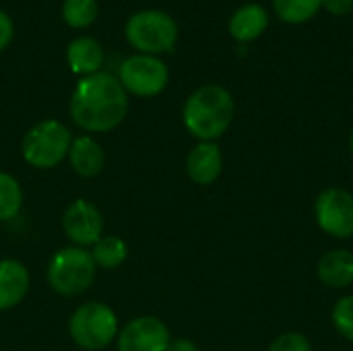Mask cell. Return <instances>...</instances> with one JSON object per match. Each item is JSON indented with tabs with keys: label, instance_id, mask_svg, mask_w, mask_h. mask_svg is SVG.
<instances>
[{
	"label": "cell",
	"instance_id": "cell-11",
	"mask_svg": "<svg viewBox=\"0 0 353 351\" xmlns=\"http://www.w3.org/2000/svg\"><path fill=\"white\" fill-rule=\"evenodd\" d=\"M186 172L194 184L209 186L223 172V155L215 141H201L186 157Z\"/></svg>",
	"mask_w": 353,
	"mask_h": 351
},
{
	"label": "cell",
	"instance_id": "cell-15",
	"mask_svg": "<svg viewBox=\"0 0 353 351\" xmlns=\"http://www.w3.org/2000/svg\"><path fill=\"white\" fill-rule=\"evenodd\" d=\"M66 62L70 66L72 72L89 77L101 70L103 64V48L99 46V41L95 37L83 35L70 41L68 50H66Z\"/></svg>",
	"mask_w": 353,
	"mask_h": 351
},
{
	"label": "cell",
	"instance_id": "cell-25",
	"mask_svg": "<svg viewBox=\"0 0 353 351\" xmlns=\"http://www.w3.org/2000/svg\"><path fill=\"white\" fill-rule=\"evenodd\" d=\"M165 351H199V348L190 339H174V341H170Z\"/></svg>",
	"mask_w": 353,
	"mask_h": 351
},
{
	"label": "cell",
	"instance_id": "cell-7",
	"mask_svg": "<svg viewBox=\"0 0 353 351\" xmlns=\"http://www.w3.org/2000/svg\"><path fill=\"white\" fill-rule=\"evenodd\" d=\"M118 81L126 93H132L139 97H153L165 89L170 81V70L165 62L159 60L157 56L137 54L122 62Z\"/></svg>",
	"mask_w": 353,
	"mask_h": 351
},
{
	"label": "cell",
	"instance_id": "cell-8",
	"mask_svg": "<svg viewBox=\"0 0 353 351\" xmlns=\"http://www.w3.org/2000/svg\"><path fill=\"white\" fill-rule=\"evenodd\" d=\"M314 219L323 234L339 240L353 236V194L345 188H327L316 197Z\"/></svg>",
	"mask_w": 353,
	"mask_h": 351
},
{
	"label": "cell",
	"instance_id": "cell-21",
	"mask_svg": "<svg viewBox=\"0 0 353 351\" xmlns=\"http://www.w3.org/2000/svg\"><path fill=\"white\" fill-rule=\"evenodd\" d=\"M331 321L335 331L353 343V294L343 296L335 302L333 312H331Z\"/></svg>",
	"mask_w": 353,
	"mask_h": 351
},
{
	"label": "cell",
	"instance_id": "cell-4",
	"mask_svg": "<svg viewBox=\"0 0 353 351\" xmlns=\"http://www.w3.org/2000/svg\"><path fill=\"white\" fill-rule=\"evenodd\" d=\"M126 39L143 54L172 52L178 41V23L163 10H141L126 21Z\"/></svg>",
	"mask_w": 353,
	"mask_h": 351
},
{
	"label": "cell",
	"instance_id": "cell-1",
	"mask_svg": "<svg viewBox=\"0 0 353 351\" xmlns=\"http://www.w3.org/2000/svg\"><path fill=\"white\" fill-rule=\"evenodd\" d=\"M128 112V93L110 72L83 77L70 97L72 120L89 132L116 128Z\"/></svg>",
	"mask_w": 353,
	"mask_h": 351
},
{
	"label": "cell",
	"instance_id": "cell-3",
	"mask_svg": "<svg viewBox=\"0 0 353 351\" xmlns=\"http://www.w3.org/2000/svg\"><path fill=\"white\" fill-rule=\"evenodd\" d=\"M95 269L91 252L79 246L60 248L48 263V283L56 294L72 298L91 288Z\"/></svg>",
	"mask_w": 353,
	"mask_h": 351
},
{
	"label": "cell",
	"instance_id": "cell-6",
	"mask_svg": "<svg viewBox=\"0 0 353 351\" xmlns=\"http://www.w3.org/2000/svg\"><path fill=\"white\" fill-rule=\"evenodd\" d=\"M70 143V130L62 122L41 120L27 130L23 139V157L29 166L48 170L58 166L66 157Z\"/></svg>",
	"mask_w": 353,
	"mask_h": 351
},
{
	"label": "cell",
	"instance_id": "cell-2",
	"mask_svg": "<svg viewBox=\"0 0 353 351\" xmlns=\"http://www.w3.org/2000/svg\"><path fill=\"white\" fill-rule=\"evenodd\" d=\"M234 97L221 85H203L194 89L182 110L186 130L199 141H217L234 120Z\"/></svg>",
	"mask_w": 353,
	"mask_h": 351
},
{
	"label": "cell",
	"instance_id": "cell-14",
	"mask_svg": "<svg viewBox=\"0 0 353 351\" xmlns=\"http://www.w3.org/2000/svg\"><path fill=\"white\" fill-rule=\"evenodd\" d=\"M29 290L27 269L12 259L0 261V310L14 308L23 302Z\"/></svg>",
	"mask_w": 353,
	"mask_h": 351
},
{
	"label": "cell",
	"instance_id": "cell-13",
	"mask_svg": "<svg viewBox=\"0 0 353 351\" xmlns=\"http://www.w3.org/2000/svg\"><path fill=\"white\" fill-rule=\"evenodd\" d=\"M267 27H269V10L263 4H256V2L240 6L230 17V23H228L230 35L236 41H242V43L261 37L267 31Z\"/></svg>",
	"mask_w": 353,
	"mask_h": 351
},
{
	"label": "cell",
	"instance_id": "cell-20",
	"mask_svg": "<svg viewBox=\"0 0 353 351\" xmlns=\"http://www.w3.org/2000/svg\"><path fill=\"white\" fill-rule=\"evenodd\" d=\"M23 205V190L19 182L10 176L0 172V221L12 219Z\"/></svg>",
	"mask_w": 353,
	"mask_h": 351
},
{
	"label": "cell",
	"instance_id": "cell-26",
	"mask_svg": "<svg viewBox=\"0 0 353 351\" xmlns=\"http://www.w3.org/2000/svg\"><path fill=\"white\" fill-rule=\"evenodd\" d=\"M350 153H352V159H353V128H352V134H350Z\"/></svg>",
	"mask_w": 353,
	"mask_h": 351
},
{
	"label": "cell",
	"instance_id": "cell-24",
	"mask_svg": "<svg viewBox=\"0 0 353 351\" xmlns=\"http://www.w3.org/2000/svg\"><path fill=\"white\" fill-rule=\"evenodd\" d=\"M323 8L335 17H343L353 10V0H323Z\"/></svg>",
	"mask_w": 353,
	"mask_h": 351
},
{
	"label": "cell",
	"instance_id": "cell-19",
	"mask_svg": "<svg viewBox=\"0 0 353 351\" xmlns=\"http://www.w3.org/2000/svg\"><path fill=\"white\" fill-rule=\"evenodd\" d=\"M97 14H99L97 0H64L62 4V19L74 29L93 25L97 21Z\"/></svg>",
	"mask_w": 353,
	"mask_h": 351
},
{
	"label": "cell",
	"instance_id": "cell-23",
	"mask_svg": "<svg viewBox=\"0 0 353 351\" xmlns=\"http://www.w3.org/2000/svg\"><path fill=\"white\" fill-rule=\"evenodd\" d=\"M12 35H14L12 21H10V17L4 10H0V52L12 41Z\"/></svg>",
	"mask_w": 353,
	"mask_h": 351
},
{
	"label": "cell",
	"instance_id": "cell-16",
	"mask_svg": "<svg viewBox=\"0 0 353 351\" xmlns=\"http://www.w3.org/2000/svg\"><path fill=\"white\" fill-rule=\"evenodd\" d=\"M68 161L79 176L93 178L103 170L105 159H103V149L97 141H93L91 137H79L70 143Z\"/></svg>",
	"mask_w": 353,
	"mask_h": 351
},
{
	"label": "cell",
	"instance_id": "cell-22",
	"mask_svg": "<svg viewBox=\"0 0 353 351\" xmlns=\"http://www.w3.org/2000/svg\"><path fill=\"white\" fill-rule=\"evenodd\" d=\"M269 351H312V345L304 333L290 331V333H281L279 337H275L273 343L269 345Z\"/></svg>",
	"mask_w": 353,
	"mask_h": 351
},
{
	"label": "cell",
	"instance_id": "cell-9",
	"mask_svg": "<svg viewBox=\"0 0 353 351\" xmlns=\"http://www.w3.org/2000/svg\"><path fill=\"white\" fill-rule=\"evenodd\" d=\"M170 341L165 323L155 317H139L120 331L118 351H165Z\"/></svg>",
	"mask_w": 353,
	"mask_h": 351
},
{
	"label": "cell",
	"instance_id": "cell-10",
	"mask_svg": "<svg viewBox=\"0 0 353 351\" xmlns=\"http://www.w3.org/2000/svg\"><path fill=\"white\" fill-rule=\"evenodd\" d=\"M62 228L66 236L79 246H95L101 240L103 217L99 209L89 201H74L62 215Z\"/></svg>",
	"mask_w": 353,
	"mask_h": 351
},
{
	"label": "cell",
	"instance_id": "cell-5",
	"mask_svg": "<svg viewBox=\"0 0 353 351\" xmlns=\"http://www.w3.org/2000/svg\"><path fill=\"white\" fill-rule=\"evenodd\" d=\"M68 331L81 350H103L118 333V319L110 306L101 302H87L72 312Z\"/></svg>",
	"mask_w": 353,
	"mask_h": 351
},
{
	"label": "cell",
	"instance_id": "cell-17",
	"mask_svg": "<svg viewBox=\"0 0 353 351\" xmlns=\"http://www.w3.org/2000/svg\"><path fill=\"white\" fill-rule=\"evenodd\" d=\"M323 8V0H273L275 14L290 25L310 21Z\"/></svg>",
	"mask_w": 353,
	"mask_h": 351
},
{
	"label": "cell",
	"instance_id": "cell-12",
	"mask_svg": "<svg viewBox=\"0 0 353 351\" xmlns=\"http://www.w3.org/2000/svg\"><path fill=\"white\" fill-rule=\"evenodd\" d=\"M316 277L331 290H345L353 283V252L335 248L323 254L316 265Z\"/></svg>",
	"mask_w": 353,
	"mask_h": 351
},
{
	"label": "cell",
	"instance_id": "cell-18",
	"mask_svg": "<svg viewBox=\"0 0 353 351\" xmlns=\"http://www.w3.org/2000/svg\"><path fill=\"white\" fill-rule=\"evenodd\" d=\"M128 248L122 238L118 236H101V240L93 246L91 257L95 267L101 269H116L126 261Z\"/></svg>",
	"mask_w": 353,
	"mask_h": 351
}]
</instances>
